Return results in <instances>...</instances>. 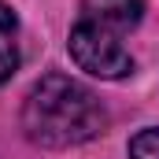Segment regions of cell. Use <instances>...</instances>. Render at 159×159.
Here are the masks:
<instances>
[{
	"mask_svg": "<svg viewBox=\"0 0 159 159\" xmlns=\"http://www.w3.org/2000/svg\"><path fill=\"white\" fill-rule=\"evenodd\" d=\"M126 156L129 159H159V126H144L129 137L126 144Z\"/></svg>",
	"mask_w": 159,
	"mask_h": 159,
	"instance_id": "obj_4",
	"label": "cell"
},
{
	"mask_svg": "<svg viewBox=\"0 0 159 159\" xmlns=\"http://www.w3.org/2000/svg\"><path fill=\"white\" fill-rule=\"evenodd\" d=\"M19 34H22L19 11L0 0V85H7V81L15 78V70H19V63H22Z\"/></svg>",
	"mask_w": 159,
	"mask_h": 159,
	"instance_id": "obj_3",
	"label": "cell"
},
{
	"mask_svg": "<svg viewBox=\"0 0 159 159\" xmlns=\"http://www.w3.org/2000/svg\"><path fill=\"white\" fill-rule=\"evenodd\" d=\"M144 19V0H81L67 30V52L74 67L100 81H122L137 70V59L126 48Z\"/></svg>",
	"mask_w": 159,
	"mask_h": 159,
	"instance_id": "obj_2",
	"label": "cell"
},
{
	"mask_svg": "<svg viewBox=\"0 0 159 159\" xmlns=\"http://www.w3.org/2000/svg\"><path fill=\"white\" fill-rule=\"evenodd\" d=\"M107 122L111 119L104 100L85 81L59 70L41 74L22 96V111H19V126L26 141L44 152H67L89 144L107 129Z\"/></svg>",
	"mask_w": 159,
	"mask_h": 159,
	"instance_id": "obj_1",
	"label": "cell"
}]
</instances>
